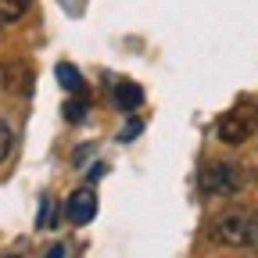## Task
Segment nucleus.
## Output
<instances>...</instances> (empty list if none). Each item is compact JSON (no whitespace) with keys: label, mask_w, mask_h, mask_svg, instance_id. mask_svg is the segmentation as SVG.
Segmentation results:
<instances>
[{"label":"nucleus","mask_w":258,"mask_h":258,"mask_svg":"<svg viewBox=\"0 0 258 258\" xmlns=\"http://www.w3.org/2000/svg\"><path fill=\"white\" fill-rule=\"evenodd\" d=\"M212 240L222 247H258V212H226L212 226Z\"/></svg>","instance_id":"1"},{"label":"nucleus","mask_w":258,"mask_h":258,"mask_svg":"<svg viewBox=\"0 0 258 258\" xmlns=\"http://www.w3.org/2000/svg\"><path fill=\"white\" fill-rule=\"evenodd\" d=\"M201 186L208 194H215V198H233V194H240L247 186V172L240 165H230V161H212L201 172Z\"/></svg>","instance_id":"2"},{"label":"nucleus","mask_w":258,"mask_h":258,"mask_svg":"<svg viewBox=\"0 0 258 258\" xmlns=\"http://www.w3.org/2000/svg\"><path fill=\"white\" fill-rule=\"evenodd\" d=\"M251 129H254V118H251V111L244 108H233V111H226V115H219V122H215V137L222 140V144H230V147H240L247 137H251Z\"/></svg>","instance_id":"3"},{"label":"nucleus","mask_w":258,"mask_h":258,"mask_svg":"<svg viewBox=\"0 0 258 258\" xmlns=\"http://www.w3.org/2000/svg\"><path fill=\"white\" fill-rule=\"evenodd\" d=\"M0 83L11 97H29L32 93V69L29 61H8L4 69H0Z\"/></svg>","instance_id":"4"},{"label":"nucleus","mask_w":258,"mask_h":258,"mask_svg":"<svg viewBox=\"0 0 258 258\" xmlns=\"http://www.w3.org/2000/svg\"><path fill=\"white\" fill-rule=\"evenodd\" d=\"M64 215H69L76 226H86L93 215H97V194L90 186H79L69 201H64Z\"/></svg>","instance_id":"5"},{"label":"nucleus","mask_w":258,"mask_h":258,"mask_svg":"<svg viewBox=\"0 0 258 258\" xmlns=\"http://www.w3.org/2000/svg\"><path fill=\"white\" fill-rule=\"evenodd\" d=\"M140 104H144V90H140L137 83L122 79V83L115 86V108H122V111H137Z\"/></svg>","instance_id":"6"},{"label":"nucleus","mask_w":258,"mask_h":258,"mask_svg":"<svg viewBox=\"0 0 258 258\" xmlns=\"http://www.w3.org/2000/svg\"><path fill=\"white\" fill-rule=\"evenodd\" d=\"M57 83L69 90L72 97H76V93H86V83H83L79 69H76V64H69V61H61V64H57Z\"/></svg>","instance_id":"7"},{"label":"nucleus","mask_w":258,"mask_h":258,"mask_svg":"<svg viewBox=\"0 0 258 258\" xmlns=\"http://www.w3.org/2000/svg\"><path fill=\"white\" fill-rule=\"evenodd\" d=\"M29 11V0H0V25H15Z\"/></svg>","instance_id":"8"},{"label":"nucleus","mask_w":258,"mask_h":258,"mask_svg":"<svg viewBox=\"0 0 258 258\" xmlns=\"http://www.w3.org/2000/svg\"><path fill=\"white\" fill-rule=\"evenodd\" d=\"M11 144H15V137H11V125L0 118V161H4L8 154H11Z\"/></svg>","instance_id":"9"},{"label":"nucleus","mask_w":258,"mask_h":258,"mask_svg":"<svg viewBox=\"0 0 258 258\" xmlns=\"http://www.w3.org/2000/svg\"><path fill=\"white\" fill-rule=\"evenodd\" d=\"M64 115H69L72 122H79V118L86 115V93H76V101H72V108H64Z\"/></svg>","instance_id":"10"},{"label":"nucleus","mask_w":258,"mask_h":258,"mask_svg":"<svg viewBox=\"0 0 258 258\" xmlns=\"http://www.w3.org/2000/svg\"><path fill=\"white\" fill-rule=\"evenodd\" d=\"M140 129H144V122H125V129H122V133H118V144H129V140H137L140 137Z\"/></svg>","instance_id":"11"},{"label":"nucleus","mask_w":258,"mask_h":258,"mask_svg":"<svg viewBox=\"0 0 258 258\" xmlns=\"http://www.w3.org/2000/svg\"><path fill=\"white\" fill-rule=\"evenodd\" d=\"M43 258H64V247H61V244H54V247H50Z\"/></svg>","instance_id":"12"}]
</instances>
